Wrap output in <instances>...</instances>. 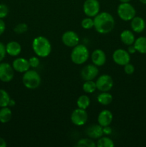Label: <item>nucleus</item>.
<instances>
[{"label":"nucleus","mask_w":146,"mask_h":147,"mask_svg":"<svg viewBox=\"0 0 146 147\" xmlns=\"http://www.w3.org/2000/svg\"><path fill=\"white\" fill-rule=\"evenodd\" d=\"M81 25L82 28L85 30H90L94 27V20H92L91 17H87V18L83 19L81 22Z\"/></svg>","instance_id":"cd10ccee"},{"label":"nucleus","mask_w":146,"mask_h":147,"mask_svg":"<svg viewBox=\"0 0 146 147\" xmlns=\"http://www.w3.org/2000/svg\"><path fill=\"white\" fill-rule=\"evenodd\" d=\"M125 73L127 75H132L135 72V67L131 63H127L125 65H124Z\"/></svg>","instance_id":"2f4dec72"},{"label":"nucleus","mask_w":146,"mask_h":147,"mask_svg":"<svg viewBox=\"0 0 146 147\" xmlns=\"http://www.w3.org/2000/svg\"><path fill=\"white\" fill-rule=\"evenodd\" d=\"M127 52H128L130 54H134L136 51V49L135 47V46L133 45H129L128 50H127Z\"/></svg>","instance_id":"c9c22d12"},{"label":"nucleus","mask_w":146,"mask_h":147,"mask_svg":"<svg viewBox=\"0 0 146 147\" xmlns=\"http://www.w3.org/2000/svg\"><path fill=\"white\" fill-rule=\"evenodd\" d=\"M120 40L122 42L129 46L134 44L135 38L133 32L129 30H125L122 32L120 34Z\"/></svg>","instance_id":"6ab92c4d"},{"label":"nucleus","mask_w":146,"mask_h":147,"mask_svg":"<svg viewBox=\"0 0 146 147\" xmlns=\"http://www.w3.org/2000/svg\"><path fill=\"white\" fill-rule=\"evenodd\" d=\"M117 14L123 21H130L135 17L136 10L129 2L121 3L117 7Z\"/></svg>","instance_id":"39448f33"},{"label":"nucleus","mask_w":146,"mask_h":147,"mask_svg":"<svg viewBox=\"0 0 146 147\" xmlns=\"http://www.w3.org/2000/svg\"><path fill=\"white\" fill-rule=\"evenodd\" d=\"M7 51H6V46L0 42V62L2 61L5 57Z\"/></svg>","instance_id":"473e14b6"},{"label":"nucleus","mask_w":146,"mask_h":147,"mask_svg":"<svg viewBox=\"0 0 146 147\" xmlns=\"http://www.w3.org/2000/svg\"><path fill=\"white\" fill-rule=\"evenodd\" d=\"M90 53L86 46L77 45L74 47L71 53V60L76 65H82L85 63L89 58Z\"/></svg>","instance_id":"7ed1b4c3"},{"label":"nucleus","mask_w":146,"mask_h":147,"mask_svg":"<svg viewBox=\"0 0 146 147\" xmlns=\"http://www.w3.org/2000/svg\"><path fill=\"white\" fill-rule=\"evenodd\" d=\"M12 116L11 111L8 106L2 107L0 109V122L2 123H7L9 121Z\"/></svg>","instance_id":"412c9836"},{"label":"nucleus","mask_w":146,"mask_h":147,"mask_svg":"<svg viewBox=\"0 0 146 147\" xmlns=\"http://www.w3.org/2000/svg\"><path fill=\"white\" fill-rule=\"evenodd\" d=\"M97 99L99 103L103 106H107L112 103L113 98V96L108 92H102L98 95Z\"/></svg>","instance_id":"4be33fe9"},{"label":"nucleus","mask_w":146,"mask_h":147,"mask_svg":"<svg viewBox=\"0 0 146 147\" xmlns=\"http://www.w3.org/2000/svg\"><path fill=\"white\" fill-rule=\"evenodd\" d=\"M10 99L11 98L9 93L4 89H0V107L9 106Z\"/></svg>","instance_id":"b1692460"},{"label":"nucleus","mask_w":146,"mask_h":147,"mask_svg":"<svg viewBox=\"0 0 146 147\" xmlns=\"http://www.w3.org/2000/svg\"><path fill=\"white\" fill-rule=\"evenodd\" d=\"M100 5L97 0H86L83 4L84 13L89 17H94L99 14Z\"/></svg>","instance_id":"0eeeda50"},{"label":"nucleus","mask_w":146,"mask_h":147,"mask_svg":"<svg viewBox=\"0 0 146 147\" xmlns=\"http://www.w3.org/2000/svg\"><path fill=\"white\" fill-rule=\"evenodd\" d=\"M113 119V113L109 110H103L99 113L98 118H97V121L98 123L102 127L107 126H110L112 123Z\"/></svg>","instance_id":"2eb2a0df"},{"label":"nucleus","mask_w":146,"mask_h":147,"mask_svg":"<svg viewBox=\"0 0 146 147\" xmlns=\"http://www.w3.org/2000/svg\"><path fill=\"white\" fill-rule=\"evenodd\" d=\"M14 105H15V101H14V100H12V99H10L9 103V106H11V107H12V106H14Z\"/></svg>","instance_id":"4c0bfd02"},{"label":"nucleus","mask_w":146,"mask_h":147,"mask_svg":"<svg viewBox=\"0 0 146 147\" xmlns=\"http://www.w3.org/2000/svg\"><path fill=\"white\" fill-rule=\"evenodd\" d=\"M14 68L9 63H0V80L4 83L11 81L14 76Z\"/></svg>","instance_id":"1a4fd4ad"},{"label":"nucleus","mask_w":146,"mask_h":147,"mask_svg":"<svg viewBox=\"0 0 146 147\" xmlns=\"http://www.w3.org/2000/svg\"><path fill=\"white\" fill-rule=\"evenodd\" d=\"M115 27V20L108 12L103 11L94 17V27L100 34H107L113 30Z\"/></svg>","instance_id":"f257e3e1"},{"label":"nucleus","mask_w":146,"mask_h":147,"mask_svg":"<svg viewBox=\"0 0 146 147\" xmlns=\"http://www.w3.org/2000/svg\"><path fill=\"white\" fill-rule=\"evenodd\" d=\"M22 83L29 89H36L41 84V77L36 70H28L24 73Z\"/></svg>","instance_id":"20e7f679"},{"label":"nucleus","mask_w":146,"mask_h":147,"mask_svg":"<svg viewBox=\"0 0 146 147\" xmlns=\"http://www.w3.org/2000/svg\"><path fill=\"white\" fill-rule=\"evenodd\" d=\"M91 60L96 66H102L106 63V55L103 50L97 49L91 55Z\"/></svg>","instance_id":"4468645a"},{"label":"nucleus","mask_w":146,"mask_h":147,"mask_svg":"<svg viewBox=\"0 0 146 147\" xmlns=\"http://www.w3.org/2000/svg\"><path fill=\"white\" fill-rule=\"evenodd\" d=\"M121 3H124V2H130L131 0H119Z\"/></svg>","instance_id":"58836bf2"},{"label":"nucleus","mask_w":146,"mask_h":147,"mask_svg":"<svg viewBox=\"0 0 146 147\" xmlns=\"http://www.w3.org/2000/svg\"><path fill=\"white\" fill-rule=\"evenodd\" d=\"M130 21H131L130 26H131L132 30L134 32L140 33L144 31L145 28V22L142 17L135 16Z\"/></svg>","instance_id":"dca6fc26"},{"label":"nucleus","mask_w":146,"mask_h":147,"mask_svg":"<svg viewBox=\"0 0 146 147\" xmlns=\"http://www.w3.org/2000/svg\"><path fill=\"white\" fill-rule=\"evenodd\" d=\"M99 70L95 65H87L82 68L81 71V77L84 81L93 80L97 76Z\"/></svg>","instance_id":"f8f14e48"},{"label":"nucleus","mask_w":146,"mask_h":147,"mask_svg":"<svg viewBox=\"0 0 146 147\" xmlns=\"http://www.w3.org/2000/svg\"><path fill=\"white\" fill-rule=\"evenodd\" d=\"M98 147H113L115 146L113 141L109 137H100L97 143Z\"/></svg>","instance_id":"a878e982"},{"label":"nucleus","mask_w":146,"mask_h":147,"mask_svg":"<svg viewBox=\"0 0 146 147\" xmlns=\"http://www.w3.org/2000/svg\"><path fill=\"white\" fill-rule=\"evenodd\" d=\"M113 59L116 64L124 66L130 63V54L123 49H117L113 53Z\"/></svg>","instance_id":"9d476101"},{"label":"nucleus","mask_w":146,"mask_h":147,"mask_svg":"<svg viewBox=\"0 0 146 147\" xmlns=\"http://www.w3.org/2000/svg\"><path fill=\"white\" fill-rule=\"evenodd\" d=\"M86 134L92 139H100L103 135L102 126L100 124H92L86 130Z\"/></svg>","instance_id":"f3484780"},{"label":"nucleus","mask_w":146,"mask_h":147,"mask_svg":"<svg viewBox=\"0 0 146 147\" xmlns=\"http://www.w3.org/2000/svg\"><path fill=\"white\" fill-rule=\"evenodd\" d=\"M7 53L12 57L19 55L21 52V47L19 42L16 41H11L6 45Z\"/></svg>","instance_id":"a211bd4d"},{"label":"nucleus","mask_w":146,"mask_h":147,"mask_svg":"<svg viewBox=\"0 0 146 147\" xmlns=\"http://www.w3.org/2000/svg\"><path fill=\"white\" fill-rule=\"evenodd\" d=\"M82 89L86 93H92L97 89L96 83L93 80H86L83 84Z\"/></svg>","instance_id":"393cba45"},{"label":"nucleus","mask_w":146,"mask_h":147,"mask_svg":"<svg viewBox=\"0 0 146 147\" xmlns=\"http://www.w3.org/2000/svg\"><path fill=\"white\" fill-rule=\"evenodd\" d=\"M32 49L38 57H46L51 53L52 46L48 39L43 36H39L33 40Z\"/></svg>","instance_id":"f03ea898"},{"label":"nucleus","mask_w":146,"mask_h":147,"mask_svg":"<svg viewBox=\"0 0 146 147\" xmlns=\"http://www.w3.org/2000/svg\"><path fill=\"white\" fill-rule=\"evenodd\" d=\"M9 13V9L4 4H0V19H3L7 16Z\"/></svg>","instance_id":"c756f323"},{"label":"nucleus","mask_w":146,"mask_h":147,"mask_svg":"<svg viewBox=\"0 0 146 147\" xmlns=\"http://www.w3.org/2000/svg\"><path fill=\"white\" fill-rule=\"evenodd\" d=\"M90 104V98L85 95H82L78 98L77 100V105L78 108L82 109H87Z\"/></svg>","instance_id":"5701e85b"},{"label":"nucleus","mask_w":146,"mask_h":147,"mask_svg":"<svg viewBox=\"0 0 146 147\" xmlns=\"http://www.w3.org/2000/svg\"><path fill=\"white\" fill-rule=\"evenodd\" d=\"M97 89L102 92L110 91L113 87V80L109 75H102L96 80Z\"/></svg>","instance_id":"423d86ee"},{"label":"nucleus","mask_w":146,"mask_h":147,"mask_svg":"<svg viewBox=\"0 0 146 147\" xmlns=\"http://www.w3.org/2000/svg\"><path fill=\"white\" fill-rule=\"evenodd\" d=\"M29 63L30 67L36 68L40 65V60L37 57H31L29 59Z\"/></svg>","instance_id":"7c9ffc66"},{"label":"nucleus","mask_w":146,"mask_h":147,"mask_svg":"<svg viewBox=\"0 0 146 147\" xmlns=\"http://www.w3.org/2000/svg\"><path fill=\"white\" fill-rule=\"evenodd\" d=\"M7 146V143L6 141L3 138L0 137V147H6Z\"/></svg>","instance_id":"e433bc0d"},{"label":"nucleus","mask_w":146,"mask_h":147,"mask_svg":"<svg viewBox=\"0 0 146 147\" xmlns=\"http://www.w3.org/2000/svg\"><path fill=\"white\" fill-rule=\"evenodd\" d=\"M63 44L69 47H74L79 44L80 38L78 34L74 31H67L62 36Z\"/></svg>","instance_id":"9b49d317"},{"label":"nucleus","mask_w":146,"mask_h":147,"mask_svg":"<svg viewBox=\"0 0 146 147\" xmlns=\"http://www.w3.org/2000/svg\"><path fill=\"white\" fill-rule=\"evenodd\" d=\"M12 67L14 70L18 73H25L29 70L30 66L28 60L23 57H19L13 61Z\"/></svg>","instance_id":"ddd939ff"},{"label":"nucleus","mask_w":146,"mask_h":147,"mask_svg":"<svg viewBox=\"0 0 146 147\" xmlns=\"http://www.w3.org/2000/svg\"><path fill=\"white\" fill-rule=\"evenodd\" d=\"M102 131L103 134L110 135L111 134L112 132H113V129H112V128L110 127V126H104V127H102Z\"/></svg>","instance_id":"72a5a7b5"},{"label":"nucleus","mask_w":146,"mask_h":147,"mask_svg":"<svg viewBox=\"0 0 146 147\" xmlns=\"http://www.w3.org/2000/svg\"><path fill=\"white\" fill-rule=\"evenodd\" d=\"M95 146V143L90 139H82L77 144V146L80 147H94Z\"/></svg>","instance_id":"bb28decb"},{"label":"nucleus","mask_w":146,"mask_h":147,"mask_svg":"<svg viewBox=\"0 0 146 147\" xmlns=\"http://www.w3.org/2000/svg\"><path fill=\"white\" fill-rule=\"evenodd\" d=\"M136 51L141 54H146V37H140L135 40L133 44Z\"/></svg>","instance_id":"aec40b11"},{"label":"nucleus","mask_w":146,"mask_h":147,"mask_svg":"<svg viewBox=\"0 0 146 147\" xmlns=\"http://www.w3.org/2000/svg\"><path fill=\"white\" fill-rule=\"evenodd\" d=\"M6 29V24L3 21L2 19H0V35L3 34L5 31Z\"/></svg>","instance_id":"f704fd0d"},{"label":"nucleus","mask_w":146,"mask_h":147,"mask_svg":"<svg viewBox=\"0 0 146 147\" xmlns=\"http://www.w3.org/2000/svg\"><path fill=\"white\" fill-rule=\"evenodd\" d=\"M87 118H88V116H87L85 109L78 108L73 111L70 119H71V121L72 122L73 124L81 126L85 124L87 121Z\"/></svg>","instance_id":"6e6552de"},{"label":"nucleus","mask_w":146,"mask_h":147,"mask_svg":"<svg viewBox=\"0 0 146 147\" xmlns=\"http://www.w3.org/2000/svg\"><path fill=\"white\" fill-rule=\"evenodd\" d=\"M28 30V25L25 23H20L17 24L14 29V32L17 34H23Z\"/></svg>","instance_id":"c85d7f7f"},{"label":"nucleus","mask_w":146,"mask_h":147,"mask_svg":"<svg viewBox=\"0 0 146 147\" xmlns=\"http://www.w3.org/2000/svg\"><path fill=\"white\" fill-rule=\"evenodd\" d=\"M140 2L143 4H146V0H140Z\"/></svg>","instance_id":"ea45409f"}]
</instances>
